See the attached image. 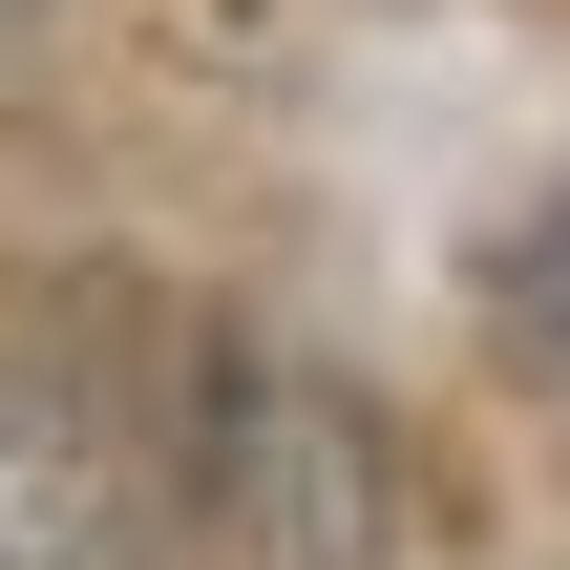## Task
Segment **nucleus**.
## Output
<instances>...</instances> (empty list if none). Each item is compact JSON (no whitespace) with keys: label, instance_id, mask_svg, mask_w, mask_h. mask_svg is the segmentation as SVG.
Masks as SVG:
<instances>
[{"label":"nucleus","instance_id":"obj_1","mask_svg":"<svg viewBox=\"0 0 570 570\" xmlns=\"http://www.w3.org/2000/svg\"><path fill=\"white\" fill-rule=\"evenodd\" d=\"M381 529H402V444L360 381L212 360L169 402V550L190 570H381Z\"/></svg>","mask_w":570,"mask_h":570},{"label":"nucleus","instance_id":"obj_2","mask_svg":"<svg viewBox=\"0 0 570 570\" xmlns=\"http://www.w3.org/2000/svg\"><path fill=\"white\" fill-rule=\"evenodd\" d=\"M148 487H169V402L106 338V296L0 338V570H106L148 529Z\"/></svg>","mask_w":570,"mask_h":570},{"label":"nucleus","instance_id":"obj_3","mask_svg":"<svg viewBox=\"0 0 570 570\" xmlns=\"http://www.w3.org/2000/svg\"><path fill=\"white\" fill-rule=\"evenodd\" d=\"M21 21H42V0H0V42H21Z\"/></svg>","mask_w":570,"mask_h":570}]
</instances>
